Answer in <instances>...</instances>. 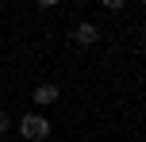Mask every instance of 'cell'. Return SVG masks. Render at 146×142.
I'll use <instances>...</instances> for the list:
<instances>
[{"mask_svg":"<svg viewBox=\"0 0 146 142\" xmlns=\"http://www.w3.org/2000/svg\"><path fill=\"white\" fill-rule=\"evenodd\" d=\"M15 127H19V135L27 138V142H42L46 135H50V119H46V115H31V112L23 115Z\"/></svg>","mask_w":146,"mask_h":142,"instance_id":"1","label":"cell"},{"mask_svg":"<svg viewBox=\"0 0 146 142\" xmlns=\"http://www.w3.org/2000/svg\"><path fill=\"white\" fill-rule=\"evenodd\" d=\"M31 96H35V104H58V96H62V89H58V85H54V81H42V85H38V89L35 92H31Z\"/></svg>","mask_w":146,"mask_h":142,"instance_id":"2","label":"cell"},{"mask_svg":"<svg viewBox=\"0 0 146 142\" xmlns=\"http://www.w3.org/2000/svg\"><path fill=\"white\" fill-rule=\"evenodd\" d=\"M8 131H12V115L0 112V135H8Z\"/></svg>","mask_w":146,"mask_h":142,"instance_id":"4","label":"cell"},{"mask_svg":"<svg viewBox=\"0 0 146 142\" xmlns=\"http://www.w3.org/2000/svg\"><path fill=\"white\" fill-rule=\"evenodd\" d=\"M96 38H100V27L96 23H77V31H73V42L77 46H92Z\"/></svg>","mask_w":146,"mask_h":142,"instance_id":"3","label":"cell"}]
</instances>
